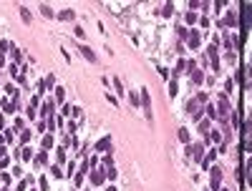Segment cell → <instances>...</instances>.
Instances as JSON below:
<instances>
[{
	"label": "cell",
	"instance_id": "obj_1",
	"mask_svg": "<svg viewBox=\"0 0 252 191\" xmlns=\"http://www.w3.org/2000/svg\"><path fill=\"white\" fill-rule=\"evenodd\" d=\"M242 148L247 154H252V121H247L242 129Z\"/></svg>",
	"mask_w": 252,
	"mask_h": 191
},
{
	"label": "cell",
	"instance_id": "obj_2",
	"mask_svg": "<svg viewBox=\"0 0 252 191\" xmlns=\"http://www.w3.org/2000/svg\"><path fill=\"white\" fill-rule=\"evenodd\" d=\"M240 10H242V30L247 33V30L252 28V5H250V3H242Z\"/></svg>",
	"mask_w": 252,
	"mask_h": 191
},
{
	"label": "cell",
	"instance_id": "obj_3",
	"mask_svg": "<svg viewBox=\"0 0 252 191\" xmlns=\"http://www.w3.org/2000/svg\"><path fill=\"white\" fill-rule=\"evenodd\" d=\"M204 101H207V96H204V93H199V96H194L192 101L187 103V109H189V113H192V118H197V116H199V106H202Z\"/></svg>",
	"mask_w": 252,
	"mask_h": 191
},
{
	"label": "cell",
	"instance_id": "obj_4",
	"mask_svg": "<svg viewBox=\"0 0 252 191\" xmlns=\"http://www.w3.org/2000/svg\"><path fill=\"white\" fill-rule=\"evenodd\" d=\"M103 176H106V171H101V168H91V181L98 186V184H103Z\"/></svg>",
	"mask_w": 252,
	"mask_h": 191
},
{
	"label": "cell",
	"instance_id": "obj_5",
	"mask_svg": "<svg viewBox=\"0 0 252 191\" xmlns=\"http://www.w3.org/2000/svg\"><path fill=\"white\" fill-rule=\"evenodd\" d=\"M227 113H229V103H227V98L222 96V98H220V111H217V116H220V118H227Z\"/></svg>",
	"mask_w": 252,
	"mask_h": 191
},
{
	"label": "cell",
	"instance_id": "obj_6",
	"mask_svg": "<svg viewBox=\"0 0 252 191\" xmlns=\"http://www.w3.org/2000/svg\"><path fill=\"white\" fill-rule=\"evenodd\" d=\"M220 179H222V171L215 166V168H212V189H220Z\"/></svg>",
	"mask_w": 252,
	"mask_h": 191
},
{
	"label": "cell",
	"instance_id": "obj_7",
	"mask_svg": "<svg viewBox=\"0 0 252 191\" xmlns=\"http://www.w3.org/2000/svg\"><path fill=\"white\" fill-rule=\"evenodd\" d=\"M187 40H189V48H197V46H199V33H197V30H192Z\"/></svg>",
	"mask_w": 252,
	"mask_h": 191
},
{
	"label": "cell",
	"instance_id": "obj_8",
	"mask_svg": "<svg viewBox=\"0 0 252 191\" xmlns=\"http://www.w3.org/2000/svg\"><path fill=\"white\" fill-rule=\"evenodd\" d=\"M109 146H111V138L106 136V138H101V141L96 143V151H101V154H103V151H106V148H109Z\"/></svg>",
	"mask_w": 252,
	"mask_h": 191
},
{
	"label": "cell",
	"instance_id": "obj_9",
	"mask_svg": "<svg viewBox=\"0 0 252 191\" xmlns=\"http://www.w3.org/2000/svg\"><path fill=\"white\" fill-rule=\"evenodd\" d=\"M245 174H247V184L252 186V154H250V159H247V164H245Z\"/></svg>",
	"mask_w": 252,
	"mask_h": 191
},
{
	"label": "cell",
	"instance_id": "obj_10",
	"mask_svg": "<svg viewBox=\"0 0 252 191\" xmlns=\"http://www.w3.org/2000/svg\"><path fill=\"white\" fill-rule=\"evenodd\" d=\"M81 53H83V55H86L89 60H96V53H94L91 48H86V46H81Z\"/></svg>",
	"mask_w": 252,
	"mask_h": 191
},
{
	"label": "cell",
	"instance_id": "obj_11",
	"mask_svg": "<svg viewBox=\"0 0 252 191\" xmlns=\"http://www.w3.org/2000/svg\"><path fill=\"white\" fill-rule=\"evenodd\" d=\"M20 15H23L26 23H31V13H28V8H20Z\"/></svg>",
	"mask_w": 252,
	"mask_h": 191
},
{
	"label": "cell",
	"instance_id": "obj_12",
	"mask_svg": "<svg viewBox=\"0 0 252 191\" xmlns=\"http://www.w3.org/2000/svg\"><path fill=\"white\" fill-rule=\"evenodd\" d=\"M179 141H184V143L189 141V131H187V129H182V131H179Z\"/></svg>",
	"mask_w": 252,
	"mask_h": 191
},
{
	"label": "cell",
	"instance_id": "obj_13",
	"mask_svg": "<svg viewBox=\"0 0 252 191\" xmlns=\"http://www.w3.org/2000/svg\"><path fill=\"white\" fill-rule=\"evenodd\" d=\"M215 156H217V151H212V154H209V156L204 159V164H202V166H209V164H212V161H215Z\"/></svg>",
	"mask_w": 252,
	"mask_h": 191
},
{
	"label": "cell",
	"instance_id": "obj_14",
	"mask_svg": "<svg viewBox=\"0 0 252 191\" xmlns=\"http://www.w3.org/2000/svg\"><path fill=\"white\" fill-rule=\"evenodd\" d=\"M192 81L199 83V81H202V73H199V71H192Z\"/></svg>",
	"mask_w": 252,
	"mask_h": 191
},
{
	"label": "cell",
	"instance_id": "obj_15",
	"mask_svg": "<svg viewBox=\"0 0 252 191\" xmlns=\"http://www.w3.org/2000/svg\"><path fill=\"white\" fill-rule=\"evenodd\" d=\"M51 146H53V138L46 136V138H43V148H51Z\"/></svg>",
	"mask_w": 252,
	"mask_h": 191
},
{
	"label": "cell",
	"instance_id": "obj_16",
	"mask_svg": "<svg viewBox=\"0 0 252 191\" xmlns=\"http://www.w3.org/2000/svg\"><path fill=\"white\" fill-rule=\"evenodd\" d=\"M61 18H63V20H71V18H73V10H66V13H61Z\"/></svg>",
	"mask_w": 252,
	"mask_h": 191
},
{
	"label": "cell",
	"instance_id": "obj_17",
	"mask_svg": "<svg viewBox=\"0 0 252 191\" xmlns=\"http://www.w3.org/2000/svg\"><path fill=\"white\" fill-rule=\"evenodd\" d=\"M20 141H23V143H26V141H31V131H23V136H20Z\"/></svg>",
	"mask_w": 252,
	"mask_h": 191
},
{
	"label": "cell",
	"instance_id": "obj_18",
	"mask_svg": "<svg viewBox=\"0 0 252 191\" xmlns=\"http://www.w3.org/2000/svg\"><path fill=\"white\" fill-rule=\"evenodd\" d=\"M0 66H3V55H0Z\"/></svg>",
	"mask_w": 252,
	"mask_h": 191
},
{
	"label": "cell",
	"instance_id": "obj_19",
	"mask_svg": "<svg viewBox=\"0 0 252 191\" xmlns=\"http://www.w3.org/2000/svg\"><path fill=\"white\" fill-rule=\"evenodd\" d=\"M109 191H116V189H114V186H111V189H109Z\"/></svg>",
	"mask_w": 252,
	"mask_h": 191
},
{
	"label": "cell",
	"instance_id": "obj_20",
	"mask_svg": "<svg viewBox=\"0 0 252 191\" xmlns=\"http://www.w3.org/2000/svg\"><path fill=\"white\" fill-rule=\"evenodd\" d=\"M250 68H252V63H250Z\"/></svg>",
	"mask_w": 252,
	"mask_h": 191
},
{
	"label": "cell",
	"instance_id": "obj_21",
	"mask_svg": "<svg viewBox=\"0 0 252 191\" xmlns=\"http://www.w3.org/2000/svg\"><path fill=\"white\" fill-rule=\"evenodd\" d=\"M250 121H252V116H250Z\"/></svg>",
	"mask_w": 252,
	"mask_h": 191
},
{
	"label": "cell",
	"instance_id": "obj_22",
	"mask_svg": "<svg viewBox=\"0 0 252 191\" xmlns=\"http://www.w3.org/2000/svg\"><path fill=\"white\" fill-rule=\"evenodd\" d=\"M224 191H227V189H224Z\"/></svg>",
	"mask_w": 252,
	"mask_h": 191
}]
</instances>
